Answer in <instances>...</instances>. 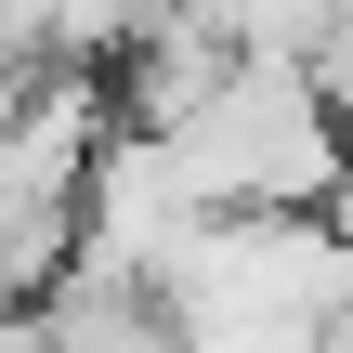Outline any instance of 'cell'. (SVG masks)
Here are the masks:
<instances>
[{"mask_svg": "<svg viewBox=\"0 0 353 353\" xmlns=\"http://www.w3.org/2000/svg\"><path fill=\"white\" fill-rule=\"evenodd\" d=\"M170 157L210 210H314L327 170L353 157V131L327 118V92L301 79V52H236L183 118H170Z\"/></svg>", "mask_w": 353, "mask_h": 353, "instance_id": "cell-1", "label": "cell"}, {"mask_svg": "<svg viewBox=\"0 0 353 353\" xmlns=\"http://www.w3.org/2000/svg\"><path fill=\"white\" fill-rule=\"evenodd\" d=\"M314 210H327V236H341V249H353V157H341V170H327V196H314Z\"/></svg>", "mask_w": 353, "mask_h": 353, "instance_id": "cell-2", "label": "cell"}]
</instances>
